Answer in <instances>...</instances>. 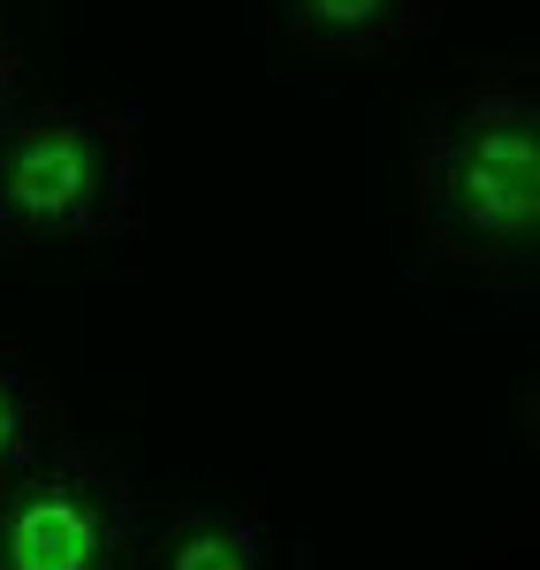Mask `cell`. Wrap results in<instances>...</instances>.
Listing matches in <instances>:
<instances>
[{
  "instance_id": "cell-1",
  "label": "cell",
  "mask_w": 540,
  "mask_h": 570,
  "mask_svg": "<svg viewBox=\"0 0 540 570\" xmlns=\"http://www.w3.org/2000/svg\"><path fill=\"white\" fill-rule=\"evenodd\" d=\"M419 220L456 266L526 274L540 252V85L533 69H488L442 99L411 145Z\"/></svg>"
},
{
  "instance_id": "cell-2",
  "label": "cell",
  "mask_w": 540,
  "mask_h": 570,
  "mask_svg": "<svg viewBox=\"0 0 540 570\" xmlns=\"http://www.w3.org/2000/svg\"><path fill=\"white\" fill-rule=\"evenodd\" d=\"M137 153L130 122L77 99H16L0 115V252L130 244Z\"/></svg>"
},
{
  "instance_id": "cell-3",
  "label": "cell",
  "mask_w": 540,
  "mask_h": 570,
  "mask_svg": "<svg viewBox=\"0 0 540 570\" xmlns=\"http://www.w3.org/2000/svg\"><path fill=\"white\" fill-rule=\"evenodd\" d=\"M137 494L85 449H46L0 480V570H130Z\"/></svg>"
},
{
  "instance_id": "cell-4",
  "label": "cell",
  "mask_w": 540,
  "mask_h": 570,
  "mask_svg": "<svg viewBox=\"0 0 540 570\" xmlns=\"http://www.w3.org/2000/svg\"><path fill=\"white\" fill-rule=\"evenodd\" d=\"M274 8H282V31L297 46L343 53V61L411 39L419 16H426V0H274Z\"/></svg>"
},
{
  "instance_id": "cell-5",
  "label": "cell",
  "mask_w": 540,
  "mask_h": 570,
  "mask_svg": "<svg viewBox=\"0 0 540 570\" xmlns=\"http://www.w3.org/2000/svg\"><path fill=\"white\" fill-rule=\"evenodd\" d=\"M130 570H274V556L244 510H183Z\"/></svg>"
},
{
  "instance_id": "cell-6",
  "label": "cell",
  "mask_w": 540,
  "mask_h": 570,
  "mask_svg": "<svg viewBox=\"0 0 540 570\" xmlns=\"http://www.w3.org/2000/svg\"><path fill=\"white\" fill-rule=\"evenodd\" d=\"M46 434H53V395H46V381L0 357V480L23 472L31 456H46L53 449Z\"/></svg>"
},
{
  "instance_id": "cell-7",
  "label": "cell",
  "mask_w": 540,
  "mask_h": 570,
  "mask_svg": "<svg viewBox=\"0 0 540 570\" xmlns=\"http://www.w3.org/2000/svg\"><path fill=\"white\" fill-rule=\"evenodd\" d=\"M16 91H23V61H16V46H8V31H0V115L16 107Z\"/></svg>"
}]
</instances>
